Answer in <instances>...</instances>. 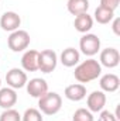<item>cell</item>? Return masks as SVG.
Masks as SVG:
<instances>
[{
  "instance_id": "1",
  "label": "cell",
  "mask_w": 120,
  "mask_h": 121,
  "mask_svg": "<svg viewBox=\"0 0 120 121\" xmlns=\"http://www.w3.org/2000/svg\"><path fill=\"white\" fill-rule=\"evenodd\" d=\"M100 73H102V65L96 59L90 58V59L83 60L75 68L74 76L79 83H89L92 80L97 79Z\"/></svg>"
},
{
  "instance_id": "2",
  "label": "cell",
  "mask_w": 120,
  "mask_h": 121,
  "mask_svg": "<svg viewBox=\"0 0 120 121\" xmlns=\"http://www.w3.org/2000/svg\"><path fill=\"white\" fill-rule=\"evenodd\" d=\"M62 107V99L55 91H47L38 99V110L45 116L57 114Z\"/></svg>"
},
{
  "instance_id": "3",
  "label": "cell",
  "mask_w": 120,
  "mask_h": 121,
  "mask_svg": "<svg viewBox=\"0 0 120 121\" xmlns=\"http://www.w3.org/2000/svg\"><path fill=\"white\" fill-rule=\"evenodd\" d=\"M30 41H31L30 34H28L27 31L18 28V30L13 31V32L9 35V38H7V45H9V48H10L13 52H21V51H24V49L28 48Z\"/></svg>"
},
{
  "instance_id": "4",
  "label": "cell",
  "mask_w": 120,
  "mask_h": 121,
  "mask_svg": "<svg viewBox=\"0 0 120 121\" xmlns=\"http://www.w3.org/2000/svg\"><path fill=\"white\" fill-rule=\"evenodd\" d=\"M58 63V55L52 49H44L38 52V70L42 73H51Z\"/></svg>"
},
{
  "instance_id": "5",
  "label": "cell",
  "mask_w": 120,
  "mask_h": 121,
  "mask_svg": "<svg viewBox=\"0 0 120 121\" xmlns=\"http://www.w3.org/2000/svg\"><path fill=\"white\" fill-rule=\"evenodd\" d=\"M79 48H81L83 55L93 56L100 49V39L95 34H83L81 41H79Z\"/></svg>"
},
{
  "instance_id": "6",
  "label": "cell",
  "mask_w": 120,
  "mask_h": 121,
  "mask_svg": "<svg viewBox=\"0 0 120 121\" xmlns=\"http://www.w3.org/2000/svg\"><path fill=\"white\" fill-rule=\"evenodd\" d=\"M6 82H7V86L11 87V89H21L27 85V73L23 70V69H18V68H13L7 72L6 75Z\"/></svg>"
},
{
  "instance_id": "7",
  "label": "cell",
  "mask_w": 120,
  "mask_h": 121,
  "mask_svg": "<svg viewBox=\"0 0 120 121\" xmlns=\"http://www.w3.org/2000/svg\"><path fill=\"white\" fill-rule=\"evenodd\" d=\"M88 110L90 113H100L106 106V94L102 90H95L88 96Z\"/></svg>"
},
{
  "instance_id": "8",
  "label": "cell",
  "mask_w": 120,
  "mask_h": 121,
  "mask_svg": "<svg viewBox=\"0 0 120 121\" xmlns=\"http://www.w3.org/2000/svg\"><path fill=\"white\" fill-rule=\"evenodd\" d=\"M26 87H27V93L31 97L40 99L41 96H44L48 91V83L41 78H34L30 82H27Z\"/></svg>"
},
{
  "instance_id": "9",
  "label": "cell",
  "mask_w": 120,
  "mask_h": 121,
  "mask_svg": "<svg viewBox=\"0 0 120 121\" xmlns=\"http://www.w3.org/2000/svg\"><path fill=\"white\" fill-rule=\"evenodd\" d=\"M20 24H21V18L14 11H6L1 16V18H0V27H1V30H4V31L13 32V31L18 30Z\"/></svg>"
},
{
  "instance_id": "10",
  "label": "cell",
  "mask_w": 120,
  "mask_h": 121,
  "mask_svg": "<svg viewBox=\"0 0 120 121\" xmlns=\"http://www.w3.org/2000/svg\"><path fill=\"white\" fill-rule=\"evenodd\" d=\"M120 62V54L116 48H106L100 52V60L99 63L102 66H106L109 69L116 68Z\"/></svg>"
},
{
  "instance_id": "11",
  "label": "cell",
  "mask_w": 120,
  "mask_h": 121,
  "mask_svg": "<svg viewBox=\"0 0 120 121\" xmlns=\"http://www.w3.org/2000/svg\"><path fill=\"white\" fill-rule=\"evenodd\" d=\"M21 66L26 72H35L38 70V51L27 49L21 56Z\"/></svg>"
},
{
  "instance_id": "12",
  "label": "cell",
  "mask_w": 120,
  "mask_h": 121,
  "mask_svg": "<svg viewBox=\"0 0 120 121\" xmlns=\"http://www.w3.org/2000/svg\"><path fill=\"white\" fill-rule=\"evenodd\" d=\"M99 85H100L102 91L113 93V91H116L117 89H119L120 79H119V76L115 75V73H106V75H103V76L100 78Z\"/></svg>"
},
{
  "instance_id": "13",
  "label": "cell",
  "mask_w": 120,
  "mask_h": 121,
  "mask_svg": "<svg viewBox=\"0 0 120 121\" xmlns=\"http://www.w3.org/2000/svg\"><path fill=\"white\" fill-rule=\"evenodd\" d=\"M65 97L71 101H81L86 97V87L82 83H74L65 87Z\"/></svg>"
},
{
  "instance_id": "14",
  "label": "cell",
  "mask_w": 120,
  "mask_h": 121,
  "mask_svg": "<svg viewBox=\"0 0 120 121\" xmlns=\"http://www.w3.org/2000/svg\"><path fill=\"white\" fill-rule=\"evenodd\" d=\"M17 103V93L11 87H3L0 89V107L7 110V108H13V106H16Z\"/></svg>"
},
{
  "instance_id": "15",
  "label": "cell",
  "mask_w": 120,
  "mask_h": 121,
  "mask_svg": "<svg viewBox=\"0 0 120 121\" xmlns=\"http://www.w3.org/2000/svg\"><path fill=\"white\" fill-rule=\"evenodd\" d=\"M79 58H81L79 51L69 47V48H66V49H64V51L61 52L60 60H61V63H62L64 66L72 68V66H75V65L79 63Z\"/></svg>"
},
{
  "instance_id": "16",
  "label": "cell",
  "mask_w": 120,
  "mask_h": 121,
  "mask_svg": "<svg viewBox=\"0 0 120 121\" xmlns=\"http://www.w3.org/2000/svg\"><path fill=\"white\" fill-rule=\"evenodd\" d=\"M74 27H75L76 31H79L82 34H88L92 30V27H93V17L89 16L88 13L76 16L75 21H74Z\"/></svg>"
},
{
  "instance_id": "17",
  "label": "cell",
  "mask_w": 120,
  "mask_h": 121,
  "mask_svg": "<svg viewBox=\"0 0 120 121\" xmlns=\"http://www.w3.org/2000/svg\"><path fill=\"white\" fill-rule=\"evenodd\" d=\"M66 9L72 16H79L83 13H88L89 9V0H68Z\"/></svg>"
},
{
  "instance_id": "18",
  "label": "cell",
  "mask_w": 120,
  "mask_h": 121,
  "mask_svg": "<svg viewBox=\"0 0 120 121\" xmlns=\"http://www.w3.org/2000/svg\"><path fill=\"white\" fill-rule=\"evenodd\" d=\"M93 16H95V20H96L99 24H109V23H112V20L115 18V11L99 6V7L95 10V14H93Z\"/></svg>"
},
{
  "instance_id": "19",
  "label": "cell",
  "mask_w": 120,
  "mask_h": 121,
  "mask_svg": "<svg viewBox=\"0 0 120 121\" xmlns=\"http://www.w3.org/2000/svg\"><path fill=\"white\" fill-rule=\"evenodd\" d=\"M21 121H44L42 114L37 108H27L21 116Z\"/></svg>"
},
{
  "instance_id": "20",
  "label": "cell",
  "mask_w": 120,
  "mask_h": 121,
  "mask_svg": "<svg viewBox=\"0 0 120 121\" xmlns=\"http://www.w3.org/2000/svg\"><path fill=\"white\" fill-rule=\"evenodd\" d=\"M72 121H95V120H93V114L88 108H78L72 116Z\"/></svg>"
},
{
  "instance_id": "21",
  "label": "cell",
  "mask_w": 120,
  "mask_h": 121,
  "mask_svg": "<svg viewBox=\"0 0 120 121\" xmlns=\"http://www.w3.org/2000/svg\"><path fill=\"white\" fill-rule=\"evenodd\" d=\"M0 121H21V116L17 110L14 108H7L1 113Z\"/></svg>"
},
{
  "instance_id": "22",
  "label": "cell",
  "mask_w": 120,
  "mask_h": 121,
  "mask_svg": "<svg viewBox=\"0 0 120 121\" xmlns=\"http://www.w3.org/2000/svg\"><path fill=\"white\" fill-rule=\"evenodd\" d=\"M120 4V0H100V6L105 9H109L112 11H115Z\"/></svg>"
},
{
  "instance_id": "23",
  "label": "cell",
  "mask_w": 120,
  "mask_h": 121,
  "mask_svg": "<svg viewBox=\"0 0 120 121\" xmlns=\"http://www.w3.org/2000/svg\"><path fill=\"white\" fill-rule=\"evenodd\" d=\"M99 121H119V118L113 114V113H110V111H100V118Z\"/></svg>"
},
{
  "instance_id": "24",
  "label": "cell",
  "mask_w": 120,
  "mask_h": 121,
  "mask_svg": "<svg viewBox=\"0 0 120 121\" xmlns=\"http://www.w3.org/2000/svg\"><path fill=\"white\" fill-rule=\"evenodd\" d=\"M112 21H113V24H112L113 32H115V34L119 37V35H120V28H119V26H120V18H119V17H115Z\"/></svg>"
},
{
  "instance_id": "25",
  "label": "cell",
  "mask_w": 120,
  "mask_h": 121,
  "mask_svg": "<svg viewBox=\"0 0 120 121\" xmlns=\"http://www.w3.org/2000/svg\"><path fill=\"white\" fill-rule=\"evenodd\" d=\"M0 86H1V78H0Z\"/></svg>"
}]
</instances>
